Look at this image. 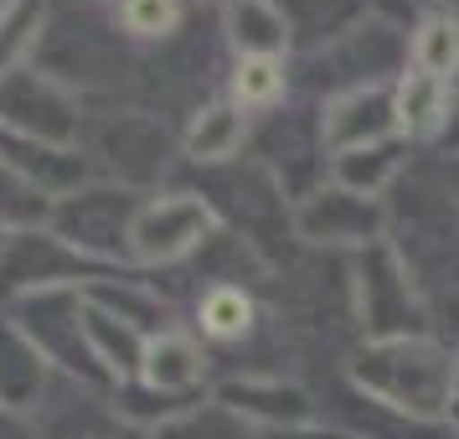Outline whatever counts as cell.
I'll list each match as a JSON object with an SVG mask.
<instances>
[{
	"mask_svg": "<svg viewBox=\"0 0 459 439\" xmlns=\"http://www.w3.org/2000/svg\"><path fill=\"white\" fill-rule=\"evenodd\" d=\"M361 398H372L408 418H444L455 408L459 356L438 336H397V341H367L351 367Z\"/></svg>",
	"mask_w": 459,
	"mask_h": 439,
	"instance_id": "obj_1",
	"label": "cell"
},
{
	"mask_svg": "<svg viewBox=\"0 0 459 439\" xmlns=\"http://www.w3.org/2000/svg\"><path fill=\"white\" fill-rule=\"evenodd\" d=\"M88 114L78 93L31 63L11 78H0V140L42 150H83Z\"/></svg>",
	"mask_w": 459,
	"mask_h": 439,
	"instance_id": "obj_2",
	"label": "cell"
},
{
	"mask_svg": "<svg viewBox=\"0 0 459 439\" xmlns=\"http://www.w3.org/2000/svg\"><path fill=\"white\" fill-rule=\"evenodd\" d=\"M222 217L202 191H150L129 223V269H170L202 253Z\"/></svg>",
	"mask_w": 459,
	"mask_h": 439,
	"instance_id": "obj_3",
	"label": "cell"
},
{
	"mask_svg": "<svg viewBox=\"0 0 459 439\" xmlns=\"http://www.w3.org/2000/svg\"><path fill=\"white\" fill-rule=\"evenodd\" d=\"M140 202H145V191L88 181L83 191L57 202L52 233L73 253H83L88 264H99V269H129V223H134Z\"/></svg>",
	"mask_w": 459,
	"mask_h": 439,
	"instance_id": "obj_4",
	"label": "cell"
},
{
	"mask_svg": "<svg viewBox=\"0 0 459 439\" xmlns=\"http://www.w3.org/2000/svg\"><path fill=\"white\" fill-rule=\"evenodd\" d=\"M356 294H361V331L367 341H397V336H429V305L418 300L408 269L393 249H361L356 259Z\"/></svg>",
	"mask_w": 459,
	"mask_h": 439,
	"instance_id": "obj_5",
	"label": "cell"
},
{
	"mask_svg": "<svg viewBox=\"0 0 459 439\" xmlns=\"http://www.w3.org/2000/svg\"><path fill=\"white\" fill-rule=\"evenodd\" d=\"M290 228L320 249H377L387 233V207L377 197H356V191L325 181L290 207Z\"/></svg>",
	"mask_w": 459,
	"mask_h": 439,
	"instance_id": "obj_6",
	"label": "cell"
},
{
	"mask_svg": "<svg viewBox=\"0 0 459 439\" xmlns=\"http://www.w3.org/2000/svg\"><path fill=\"white\" fill-rule=\"evenodd\" d=\"M83 150L88 161H99L114 176V187H129V191H145L170 166V135L150 114H114L104 125H93V140Z\"/></svg>",
	"mask_w": 459,
	"mask_h": 439,
	"instance_id": "obj_7",
	"label": "cell"
},
{
	"mask_svg": "<svg viewBox=\"0 0 459 439\" xmlns=\"http://www.w3.org/2000/svg\"><path fill=\"white\" fill-rule=\"evenodd\" d=\"M212 403H222L228 414H238L253 429H299V424H315V398L310 388H299L294 377L279 373H232L217 377L207 388Z\"/></svg>",
	"mask_w": 459,
	"mask_h": 439,
	"instance_id": "obj_8",
	"label": "cell"
},
{
	"mask_svg": "<svg viewBox=\"0 0 459 439\" xmlns=\"http://www.w3.org/2000/svg\"><path fill=\"white\" fill-rule=\"evenodd\" d=\"M31 424L42 439H129V429L108 403V388H93V382H78L63 373L37 403Z\"/></svg>",
	"mask_w": 459,
	"mask_h": 439,
	"instance_id": "obj_9",
	"label": "cell"
},
{
	"mask_svg": "<svg viewBox=\"0 0 459 439\" xmlns=\"http://www.w3.org/2000/svg\"><path fill=\"white\" fill-rule=\"evenodd\" d=\"M397 135V104H393V83H372V88H351V93H335L320 109V140L325 150L346 155L361 145H382Z\"/></svg>",
	"mask_w": 459,
	"mask_h": 439,
	"instance_id": "obj_10",
	"label": "cell"
},
{
	"mask_svg": "<svg viewBox=\"0 0 459 439\" xmlns=\"http://www.w3.org/2000/svg\"><path fill=\"white\" fill-rule=\"evenodd\" d=\"M207 373H212V356L202 347V336L181 331V326H166V331L145 336L134 382H145L150 393H160V398H207V388H212Z\"/></svg>",
	"mask_w": 459,
	"mask_h": 439,
	"instance_id": "obj_11",
	"label": "cell"
},
{
	"mask_svg": "<svg viewBox=\"0 0 459 439\" xmlns=\"http://www.w3.org/2000/svg\"><path fill=\"white\" fill-rule=\"evenodd\" d=\"M57 382L52 356L26 336V326L0 305V408L16 414H37V403L47 398V388Z\"/></svg>",
	"mask_w": 459,
	"mask_h": 439,
	"instance_id": "obj_12",
	"label": "cell"
},
{
	"mask_svg": "<svg viewBox=\"0 0 459 439\" xmlns=\"http://www.w3.org/2000/svg\"><path fill=\"white\" fill-rule=\"evenodd\" d=\"M222 42L238 57H290L294 26L279 0H222Z\"/></svg>",
	"mask_w": 459,
	"mask_h": 439,
	"instance_id": "obj_13",
	"label": "cell"
},
{
	"mask_svg": "<svg viewBox=\"0 0 459 439\" xmlns=\"http://www.w3.org/2000/svg\"><path fill=\"white\" fill-rule=\"evenodd\" d=\"M83 352L93 362V373L104 388H119L140 373V352H145V331H134L129 320L99 311L93 300H83Z\"/></svg>",
	"mask_w": 459,
	"mask_h": 439,
	"instance_id": "obj_14",
	"label": "cell"
},
{
	"mask_svg": "<svg viewBox=\"0 0 459 439\" xmlns=\"http://www.w3.org/2000/svg\"><path fill=\"white\" fill-rule=\"evenodd\" d=\"M83 300H93L99 311L119 315V320H129L134 331H145V336L170 326V300L155 285H145L140 274H119V269L93 274V279H83Z\"/></svg>",
	"mask_w": 459,
	"mask_h": 439,
	"instance_id": "obj_15",
	"label": "cell"
},
{
	"mask_svg": "<svg viewBox=\"0 0 459 439\" xmlns=\"http://www.w3.org/2000/svg\"><path fill=\"white\" fill-rule=\"evenodd\" d=\"M248 145V114L232 99H212L191 114L186 135H181V155L191 166H228L238 161V150Z\"/></svg>",
	"mask_w": 459,
	"mask_h": 439,
	"instance_id": "obj_16",
	"label": "cell"
},
{
	"mask_svg": "<svg viewBox=\"0 0 459 439\" xmlns=\"http://www.w3.org/2000/svg\"><path fill=\"white\" fill-rule=\"evenodd\" d=\"M393 104H397V135H403L408 145H418V140L434 145L444 119H449L455 93H449V83H438V78H429V73L408 67V73L393 83Z\"/></svg>",
	"mask_w": 459,
	"mask_h": 439,
	"instance_id": "obj_17",
	"label": "cell"
},
{
	"mask_svg": "<svg viewBox=\"0 0 459 439\" xmlns=\"http://www.w3.org/2000/svg\"><path fill=\"white\" fill-rule=\"evenodd\" d=\"M403 171H408V140L393 135V140H382V145H361V150L335 155L331 181L356 191V197H377V202H382V191H393L397 181H403Z\"/></svg>",
	"mask_w": 459,
	"mask_h": 439,
	"instance_id": "obj_18",
	"label": "cell"
},
{
	"mask_svg": "<svg viewBox=\"0 0 459 439\" xmlns=\"http://www.w3.org/2000/svg\"><path fill=\"white\" fill-rule=\"evenodd\" d=\"M191 326H196L202 341H217V347L248 341L253 326H258V300L232 279H212L207 290L196 294V320Z\"/></svg>",
	"mask_w": 459,
	"mask_h": 439,
	"instance_id": "obj_19",
	"label": "cell"
},
{
	"mask_svg": "<svg viewBox=\"0 0 459 439\" xmlns=\"http://www.w3.org/2000/svg\"><path fill=\"white\" fill-rule=\"evenodd\" d=\"M279 5H284V0H279ZM284 16H290L294 37L305 31L310 52H325V47L341 42L346 31H356L361 22H372V5H367V0H290Z\"/></svg>",
	"mask_w": 459,
	"mask_h": 439,
	"instance_id": "obj_20",
	"label": "cell"
},
{
	"mask_svg": "<svg viewBox=\"0 0 459 439\" xmlns=\"http://www.w3.org/2000/svg\"><path fill=\"white\" fill-rule=\"evenodd\" d=\"M408 67L429 73L438 83H459V16L455 11H423L408 37Z\"/></svg>",
	"mask_w": 459,
	"mask_h": 439,
	"instance_id": "obj_21",
	"label": "cell"
},
{
	"mask_svg": "<svg viewBox=\"0 0 459 439\" xmlns=\"http://www.w3.org/2000/svg\"><path fill=\"white\" fill-rule=\"evenodd\" d=\"M52 212H57V197H47L26 171H16L0 155V238L52 228Z\"/></svg>",
	"mask_w": 459,
	"mask_h": 439,
	"instance_id": "obj_22",
	"label": "cell"
},
{
	"mask_svg": "<svg viewBox=\"0 0 459 439\" xmlns=\"http://www.w3.org/2000/svg\"><path fill=\"white\" fill-rule=\"evenodd\" d=\"M47 37V0H0V78L37 63Z\"/></svg>",
	"mask_w": 459,
	"mask_h": 439,
	"instance_id": "obj_23",
	"label": "cell"
},
{
	"mask_svg": "<svg viewBox=\"0 0 459 439\" xmlns=\"http://www.w3.org/2000/svg\"><path fill=\"white\" fill-rule=\"evenodd\" d=\"M290 93V67L284 57H238L228 78V99L243 114H269V109L284 104Z\"/></svg>",
	"mask_w": 459,
	"mask_h": 439,
	"instance_id": "obj_24",
	"label": "cell"
},
{
	"mask_svg": "<svg viewBox=\"0 0 459 439\" xmlns=\"http://www.w3.org/2000/svg\"><path fill=\"white\" fill-rule=\"evenodd\" d=\"M186 22V0H119L114 26L129 42H170Z\"/></svg>",
	"mask_w": 459,
	"mask_h": 439,
	"instance_id": "obj_25",
	"label": "cell"
},
{
	"mask_svg": "<svg viewBox=\"0 0 459 439\" xmlns=\"http://www.w3.org/2000/svg\"><path fill=\"white\" fill-rule=\"evenodd\" d=\"M150 439H258L253 435V424H243L238 414H228L222 403H212V398H202L196 408H186L181 418H170L160 435Z\"/></svg>",
	"mask_w": 459,
	"mask_h": 439,
	"instance_id": "obj_26",
	"label": "cell"
},
{
	"mask_svg": "<svg viewBox=\"0 0 459 439\" xmlns=\"http://www.w3.org/2000/svg\"><path fill=\"white\" fill-rule=\"evenodd\" d=\"M434 155L444 166H459V93H455V104H449V119L438 129V140H434Z\"/></svg>",
	"mask_w": 459,
	"mask_h": 439,
	"instance_id": "obj_27",
	"label": "cell"
},
{
	"mask_svg": "<svg viewBox=\"0 0 459 439\" xmlns=\"http://www.w3.org/2000/svg\"><path fill=\"white\" fill-rule=\"evenodd\" d=\"M0 439H42L31 414H16V408H0Z\"/></svg>",
	"mask_w": 459,
	"mask_h": 439,
	"instance_id": "obj_28",
	"label": "cell"
},
{
	"mask_svg": "<svg viewBox=\"0 0 459 439\" xmlns=\"http://www.w3.org/2000/svg\"><path fill=\"white\" fill-rule=\"evenodd\" d=\"M264 439H351V435H341V429H320V424H299V429H273V435Z\"/></svg>",
	"mask_w": 459,
	"mask_h": 439,
	"instance_id": "obj_29",
	"label": "cell"
},
{
	"mask_svg": "<svg viewBox=\"0 0 459 439\" xmlns=\"http://www.w3.org/2000/svg\"><path fill=\"white\" fill-rule=\"evenodd\" d=\"M408 5H423V11H449V0H408Z\"/></svg>",
	"mask_w": 459,
	"mask_h": 439,
	"instance_id": "obj_30",
	"label": "cell"
},
{
	"mask_svg": "<svg viewBox=\"0 0 459 439\" xmlns=\"http://www.w3.org/2000/svg\"><path fill=\"white\" fill-rule=\"evenodd\" d=\"M449 11H455V16H459V0H449Z\"/></svg>",
	"mask_w": 459,
	"mask_h": 439,
	"instance_id": "obj_31",
	"label": "cell"
}]
</instances>
